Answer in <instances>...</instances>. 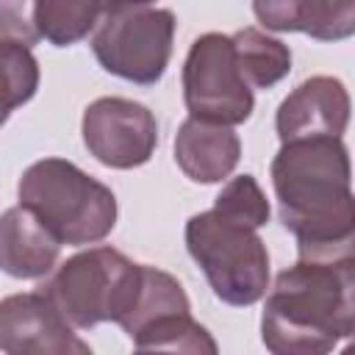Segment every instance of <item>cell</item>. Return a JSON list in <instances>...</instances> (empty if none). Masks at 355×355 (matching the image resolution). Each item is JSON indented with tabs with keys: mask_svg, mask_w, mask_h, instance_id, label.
<instances>
[{
	"mask_svg": "<svg viewBox=\"0 0 355 355\" xmlns=\"http://www.w3.org/2000/svg\"><path fill=\"white\" fill-rule=\"evenodd\" d=\"M261 338L275 355H324L355 338V252L283 269L263 302Z\"/></svg>",
	"mask_w": 355,
	"mask_h": 355,
	"instance_id": "cell-2",
	"label": "cell"
},
{
	"mask_svg": "<svg viewBox=\"0 0 355 355\" xmlns=\"http://www.w3.org/2000/svg\"><path fill=\"white\" fill-rule=\"evenodd\" d=\"M136 349L155 352H216L208 330L191 319V302L183 286L164 269L144 266L139 297L119 322Z\"/></svg>",
	"mask_w": 355,
	"mask_h": 355,
	"instance_id": "cell-8",
	"label": "cell"
},
{
	"mask_svg": "<svg viewBox=\"0 0 355 355\" xmlns=\"http://www.w3.org/2000/svg\"><path fill=\"white\" fill-rule=\"evenodd\" d=\"M105 3V14L116 11V8H133V6H150L155 0H103Z\"/></svg>",
	"mask_w": 355,
	"mask_h": 355,
	"instance_id": "cell-20",
	"label": "cell"
},
{
	"mask_svg": "<svg viewBox=\"0 0 355 355\" xmlns=\"http://www.w3.org/2000/svg\"><path fill=\"white\" fill-rule=\"evenodd\" d=\"M352 100L347 86L333 75H313L302 80L277 108L275 128L277 139H313V136H341L349 125Z\"/></svg>",
	"mask_w": 355,
	"mask_h": 355,
	"instance_id": "cell-11",
	"label": "cell"
},
{
	"mask_svg": "<svg viewBox=\"0 0 355 355\" xmlns=\"http://www.w3.org/2000/svg\"><path fill=\"white\" fill-rule=\"evenodd\" d=\"M214 211H219L241 225H250L255 230L269 222V200L252 175L230 178L222 186V191L216 194Z\"/></svg>",
	"mask_w": 355,
	"mask_h": 355,
	"instance_id": "cell-18",
	"label": "cell"
},
{
	"mask_svg": "<svg viewBox=\"0 0 355 355\" xmlns=\"http://www.w3.org/2000/svg\"><path fill=\"white\" fill-rule=\"evenodd\" d=\"M252 11L277 33H308L316 42L355 36V0H252Z\"/></svg>",
	"mask_w": 355,
	"mask_h": 355,
	"instance_id": "cell-12",
	"label": "cell"
},
{
	"mask_svg": "<svg viewBox=\"0 0 355 355\" xmlns=\"http://www.w3.org/2000/svg\"><path fill=\"white\" fill-rule=\"evenodd\" d=\"M183 100L191 116L219 125H241L250 119L255 97L247 83L233 36L202 33L191 42L183 64Z\"/></svg>",
	"mask_w": 355,
	"mask_h": 355,
	"instance_id": "cell-7",
	"label": "cell"
},
{
	"mask_svg": "<svg viewBox=\"0 0 355 355\" xmlns=\"http://www.w3.org/2000/svg\"><path fill=\"white\" fill-rule=\"evenodd\" d=\"M0 64H3V116L8 119L19 105H25L39 89V61L31 47L17 42H0Z\"/></svg>",
	"mask_w": 355,
	"mask_h": 355,
	"instance_id": "cell-17",
	"label": "cell"
},
{
	"mask_svg": "<svg viewBox=\"0 0 355 355\" xmlns=\"http://www.w3.org/2000/svg\"><path fill=\"white\" fill-rule=\"evenodd\" d=\"M36 8L39 0H0V42L33 47L42 39Z\"/></svg>",
	"mask_w": 355,
	"mask_h": 355,
	"instance_id": "cell-19",
	"label": "cell"
},
{
	"mask_svg": "<svg viewBox=\"0 0 355 355\" xmlns=\"http://www.w3.org/2000/svg\"><path fill=\"white\" fill-rule=\"evenodd\" d=\"M241 158V141L233 125L189 116L175 136V164L194 183L225 180Z\"/></svg>",
	"mask_w": 355,
	"mask_h": 355,
	"instance_id": "cell-13",
	"label": "cell"
},
{
	"mask_svg": "<svg viewBox=\"0 0 355 355\" xmlns=\"http://www.w3.org/2000/svg\"><path fill=\"white\" fill-rule=\"evenodd\" d=\"M83 144L111 169H133L153 158L158 147V122L141 103L125 97H100L83 111Z\"/></svg>",
	"mask_w": 355,
	"mask_h": 355,
	"instance_id": "cell-9",
	"label": "cell"
},
{
	"mask_svg": "<svg viewBox=\"0 0 355 355\" xmlns=\"http://www.w3.org/2000/svg\"><path fill=\"white\" fill-rule=\"evenodd\" d=\"M0 349L6 355H89L69 319L44 291L11 294L0 302Z\"/></svg>",
	"mask_w": 355,
	"mask_h": 355,
	"instance_id": "cell-10",
	"label": "cell"
},
{
	"mask_svg": "<svg viewBox=\"0 0 355 355\" xmlns=\"http://www.w3.org/2000/svg\"><path fill=\"white\" fill-rule=\"evenodd\" d=\"M175 25L169 8H116L103 17L92 36L94 58L105 72L122 80L153 86L169 67Z\"/></svg>",
	"mask_w": 355,
	"mask_h": 355,
	"instance_id": "cell-6",
	"label": "cell"
},
{
	"mask_svg": "<svg viewBox=\"0 0 355 355\" xmlns=\"http://www.w3.org/2000/svg\"><path fill=\"white\" fill-rule=\"evenodd\" d=\"M269 172L280 222L297 239L300 258L355 252L352 164L341 136L283 141Z\"/></svg>",
	"mask_w": 355,
	"mask_h": 355,
	"instance_id": "cell-1",
	"label": "cell"
},
{
	"mask_svg": "<svg viewBox=\"0 0 355 355\" xmlns=\"http://www.w3.org/2000/svg\"><path fill=\"white\" fill-rule=\"evenodd\" d=\"M186 250L222 302L247 308L266 294L269 252L255 227L211 208L186 222Z\"/></svg>",
	"mask_w": 355,
	"mask_h": 355,
	"instance_id": "cell-5",
	"label": "cell"
},
{
	"mask_svg": "<svg viewBox=\"0 0 355 355\" xmlns=\"http://www.w3.org/2000/svg\"><path fill=\"white\" fill-rule=\"evenodd\" d=\"M233 50L239 67L252 89H272L291 69V50L280 39L258 31L241 28L233 33Z\"/></svg>",
	"mask_w": 355,
	"mask_h": 355,
	"instance_id": "cell-15",
	"label": "cell"
},
{
	"mask_svg": "<svg viewBox=\"0 0 355 355\" xmlns=\"http://www.w3.org/2000/svg\"><path fill=\"white\" fill-rule=\"evenodd\" d=\"M61 252L53 230L25 205H14L0 219V266L8 277L36 280L50 275Z\"/></svg>",
	"mask_w": 355,
	"mask_h": 355,
	"instance_id": "cell-14",
	"label": "cell"
},
{
	"mask_svg": "<svg viewBox=\"0 0 355 355\" xmlns=\"http://www.w3.org/2000/svg\"><path fill=\"white\" fill-rule=\"evenodd\" d=\"M105 17L103 0H39L36 22L44 42L53 47H69L86 39Z\"/></svg>",
	"mask_w": 355,
	"mask_h": 355,
	"instance_id": "cell-16",
	"label": "cell"
},
{
	"mask_svg": "<svg viewBox=\"0 0 355 355\" xmlns=\"http://www.w3.org/2000/svg\"><path fill=\"white\" fill-rule=\"evenodd\" d=\"M144 263H133L114 247H89L67 258L42 286L72 327L89 330L103 322H122L141 288Z\"/></svg>",
	"mask_w": 355,
	"mask_h": 355,
	"instance_id": "cell-4",
	"label": "cell"
},
{
	"mask_svg": "<svg viewBox=\"0 0 355 355\" xmlns=\"http://www.w3.org/2000/svg\"><path fill=\"white\" fill-rule=\"evenodd\" d=\"M19 205L31 208L61 244L103 241L116 225L114 191L64 158L33 161L17 186Z\"/></svg>",
	"mask_w": 355,
	"mask_h": 355,
	"instance_id": "cell-3",
	"label": "cell"
}]
</instances>
